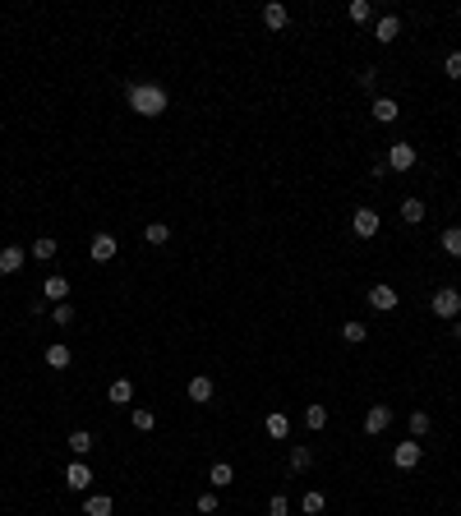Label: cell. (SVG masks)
Segmentation results:
<instances>
[{"instance_id": "cell-1", "label": "cell", "mask_w": 461, "mask_h": 516, "mask_svg": "<svg viewBox=\"0 0 461 516\" xmlns=\"http://www.w3.org/2000/svg\"><path fill=\"white\" fill-rule=\"evenodd\" d=\"M166 102H171V97H166L162 83H130V111H134V116H143V120L162 116Z\"/></svg>"}, {"instance_id": "cell-2", "label": "cell", "mask_w": 461, "mask_h": 516, "mask_svg": "<svg viewBox=\"0 0 461 516\" xmlns=\"http://www.w3.org/2000/svg\"><path fill=\"white\" fill-rule=\"evenodd\" d=\"M429 309H434L439 319H457V314H461V291H457V286H443V291H434Z\"/></svg>"}, {"instance_id": "cell-3", "label": "cell", "mask_w": 461, "mask_h": 516, "mask_svg": "<svg viewBox=\"0 0 461 516\" xmlns=\"http://www.w3.org/2000/svg\"><path fill=\"white\" fill-rule=\"evenodd\" d=\"M420 456H425V442H420V438H406V442H397L392 466H397V470H415Z\"/></svg>"}, {"instance_id": "cell-4", "label": "cell", "mask_w": 461, "mask_h": 516, "mask_svg": "<svg viewBox=\"0 0 461 516\" xmlns=\"http://www.w3.org/2000/svg\"><path fill=\"white\" fill-rule=\"evenodd\" d=\"M364 300H369V309H373V314H392V309L401 305V295H397L392 286H383V281H378V286H369V295H364Z\"/></svg>"}, {"instance_id": "cell-5", "label": "cell", "mask_w": 461, "mask_h": 516, "mask_svg": "<svg viewBox=\"0 0 461 516\" xmlns=\"http://www.w3.org/2000/svg\"><path fill=\"white\" fill-rule=\"evenodd\" d=\"M383 162H387V171H411V166H415V143H406V139L392 143Z\"/></svg>"}, {"instance_id": "cell-6", "label": "cell", "mask_w": 461, "mask_h": 516, "mask_svg": "<svg viewBox=\"0 0 461 516\" xmlns=\"http://www.w3.org/2000/svg\"><path fill=\"white\" fill-rule=\"evenodd\" d=\"M351 231L360 235V240H373V235H378V212H373V208H355Z\"/></svg>"}, {"instance_id": "cell-7", "label": "cell", "mask_w": 461, "mask_h": 516, "mask_svg": "<svg viewBox=\"0 0 461 516\" xmlns=\"http://www.w3.org/2000/svg\"><path fill=\"white\" fill-rule=\"evenodd\" d=\"M23 263H28V253H23L19 244H5V249H0V277H14Z\"/></svg>"}, {"instance_id": "cell-8", "label": "cell", "mask_w": 461, "mask_h": 516, "mask_svg": "<svg viewBox=\"0 0 461 516\" xmlns=\"http://www.w3.org/2000/svg\"><path fill=\"white\" fill-rule=\"evenodd\" d=\"M116 249H121V244H116V235H92L88 258H92V263H111V258H116Z\"/></svg>"}, {"instance_id": "cell-9", "label": "cell", "mask_w": 461, "mask_h": 516, "mask_svg": "<svg viewBox=\"0 0 461 516\" xmlns=\"http://www.w3.org/2000/svg\"><path fill=\"white\" fill-rule=\"evenodd\" d=\"M185 392H189V401H194V406H208V401H212V378H208V374H194Z\"/></svg>"}, {"instance_id": "cell-10", "label": "cell", "mask_w": 461, "mask_h": 516, "mask_svg": "<svg viewBox=\"0 0 461 516\" xmlns=\"http://www.w3.org/2000/svg\"><path fill=\"white\" fill-rule=\"evenodd\" d=\"M392 424V406H369L364 410V433H383Z\"/></svg>"}, {"instance_id": "cell-11", "label": "cell", "mask_w": 461, "mask_h": 516, "mask_svg": "<svg viewBox=\"0 0 461 516\" xmlns=\"http://www.w3.org/2000/svg\"><path fill=\"white\" fill-rule=\"evenodd\" d=\"M263 23L273 28V33H282L286 23H291V10H286L282 0H268V5H263Z\"/></svg>"}, {"instance_id": "cell-12", "label": "cell", "mask_w": 461, "mask_h": 516, "mask_svg": "<svg viewBox=\"0 0 461 516\" xmlns=\"http://www.w3.org/2000/svg\"><path fill=\"white\" fill-rule=\"evenodd\" d=\"M65 484L74 489V494H83V489H92V470H88V461H74L65 470Z\"/></svg>"}, {"instance_id": "cell-13", "label": "cell", "mask_w": 461, "mask_h": 516, "mask_svg": "<svg viewBox=\"0 0 461 516\" xmlns=\"http://www.w3.org/2000/svg\"><path fill=\"white\" fill-rule=\"evenodd\" d=\"M65 295H69V281H65V277H46V286H42V300H46V305H65Z\"/></svg>"}, {"instance_id": "cell-14", "label": "cell", "mask_w": 461, "mask_h": 516, "mask_svg": "<svg viewBox=\"0 0 461 516\" xmlns=\"http://www.w3.org/2000/svg\"><path fill=\"white\" fill-rule=\"evenodd\" d=\"M373 37H378V42H397V37H401V19H397V14H383L378 28H373Z\"/></svg>"}, {"instance_id": "cell-15", "label": "cell", "mask_w": 461, "mask_h": 516, "mask_svg": "<svg viewBox=\"0 0 461 516\" xmlns=\"http://www.w3.org/2000/svg\"><path fill=\"white\" fill-rule=\"evenodd\" d=\"M397 116H401V106H397L392 97H373V120L378 125H392Z\"/></svg>"}, {"instance_id": "cell-16", "label": "cell", "mask_w": 461, "mask_h": 516, "mask_svg": "<svg viewBox=\"0 0 461 516\" xmlns=\"http://www.w3.org/2000/svg\"><path fill=\"white\" fill-rule=\"evenodd\" d=\"M116 512V498L111 494H92L88 503H83V516H111Z\"/></svg>"}, {"instance_id": "cell-17", "label": "cell", "mask_w": 461, "mask_h": 516, "mask_svg": "<svg viewBox=\"0 0 461 516\" xmlns=\"http://www.w3.org/2000/svg\"><path fill=\"white\" fill-rule=\"evenodd\" d=\"M69 452H74V456H78V461H83V456H88V452H92V433H88V428H74V433H69Z\"/></svg>"}, {"instance_id": "cell-18", "label": "cell", "mask_w": 461, "mask_h": 516, "mask_svg": "<svg viewBox=\"0 0 461 516\" xmlns=\"http://www.w3.org/2000/svg\"><path fill=\"white\" fill-rule=\"evenodd\" d=\"M106 396L116 401V406H130V401H134V383H130V378H116V383L106 387Z\"/></svg>"}, {"instance_id": "cell-19", "label": "cell", "mask_w": 461, "mask_h": 516, "mask_svg": "<svg viewBox=\"0 0 461 516\" xmlns=\"http://www.w3.org/2000/svg\"><path fill=\"white\" fill-rule=\"evenodd\" d=\"M439 244H443V253H448V258H461V226H448V231L439 235Z\"/></svg>"}, {"instance_id": "cell-20", "label": "cell", "mask_w": 461, "mask_h": 516, "mask_svg": "<svg viewBox=\"0 0 461 516\" xmlns=\"http://www.w3.org/2000/svg\"><path fill=\"white\" fill-rule=\"evenodd\" d=\"M230 480H235V470H230L226 461H217V466L208 470V484H212V489H230Z\"/></svg>"}, {"instance_id": "cell-21", "label": "cell", "mask_w": 461, "mask_h": 516, "mask_svg": "<svg viewBox=\"0 0 461 516\" xmlns=\"http://www.w3.org/2000/svg\"><path fill=\"white\" fill-rule=\"evenodd\" d=\"M143 240H148V244H166V240H171V226H166V221H148V226H143Z\"/></svg>"}, {"instance_id": "cell-22", "label": "cell", "mask_w": 461, "mask_h": 516, "mask_svg": "<svg viewBox=\"0 0 461 516\" xmlns=\"http://www.w3.org/2000/svg\"><path fill=\"white\" fill-rule=\"evenodd\" d=\"M69 360H74V355H69V346H60V341H55V346H46V364H51V369H69Z\"/></svg>"}, {"instance_id": "cell-23", "label": "cell", "mask_w": 461, "mask_h": 516, "mask_svg": "<svg viewBox=\"0 0 461 516\" xmlns=\"http://www.w3.org/2000/svg\"><path fill=\"white\" fill-rule=\"evenodd\" d=\"M364 337H369V328H364V323H341V341H346V346H360Z\"/></svg>"}, {"instance_id": "cell-24", "label": "cell", "mask_w": 461, "mask_h": 516, "mask_svg": "<svg viewBox=\"0 0 461 516\" xmlns=\"http://www.w3.org/2000/svg\"><path fill=\"white\" fill-rule=\"evenodd\" d=\"M429 428H434V419H429V410H411V438H425Z\"/></svg>"}, {"instance_id": "cell-25", "label": "cell", "mask_w": 461, "mask_h": 516, "mask_svg": "<svg viewBox=\"0 0 461 516\" xmlns=\"http://www.w3.org/2000/svg\"><path fill=\"white\" fill-rule=\"evenodd\" d=\"M401 221L420 226V221H425V203H420V198H406V203H401Z\"/></svg>"}, {"instance_id": "cell-26", "label": "cell", "mask_w": 461, "mask_h": 516, "mask_svg": "<svg viewBox=\"0 0 461 516\" xmlns=\"http://www.w3.org/2000/svg\"><path fill=\"white\" fill-rule=\"evenodd\" d=\"M305 424L319 433V428H328V406H305Z\"/></svg>"}, {"instance_id": "cell-27", "label": "cell", "mask_w": 461, "mask_h": 516, "mask_svg": "<svg viewBox=\"0 0 461 516\" xmlns=\"http://www.w3.org/2000/svg\"><path fill=\"white\" fill-rule=\"evenodd\" d=\"M268 433H273V438H286V433H291V419H286L282 410H273V415H268Z\"/></svg>"}, {"instance_id": "cell-28", "label": "cell", "mask_w": 461, "mask_h": 516, "mask_svg": "<svg viewBox=\"0 0 461 516\" xmlns=\"http://www.w3.org/2000/svg\"><path fill=\"white\" fill-rule=\"evenodd\" d=\"M309 466H314V452L296 442V447H291V470H309Z\"/></svg>"}, {"instance_id": "cell-29", "label": "cell", "mask_w": 461, "mask_h": 516, "mask_svg": "<svg viewBox=\"0 0 461 516\" xmlns=\"http://www.w3.org/2000/svg\"><path fill=\"white\" fill-rule=\"evenodd\" d=\"M346 14H351L355 23H369L373 19V5H369V0H351V10H346Z\"/></svg>"}, {"instance_id": "cell-30", "label": "cell", "mask_w": 461, "mask_h": 516, "mask_svg": "<svg viewBox=\"0 0 461 516\" xmlns=\"http://www.w3.org/2000/svg\"><path fill=\"white\" fill-rule=\"evenodd\" d=\"M33 258H42V263H46V258H55V240H51V235L33 240Z\"/></svg>"}, {"instance_id": "cell-31", "label": "cell", "mask_w": 461, "mask_h": 516, "mask_svg": "<svg viewBox=\"0 0 461 516\" xmlns=\"http://www.w3.org/2000/svg\"><path fill=\"white\" fill-rule=\"evenodd\" d=\"M286 512H291V498H286V494H273V498H268V516H286Z\"/></svg>"}, {"instance_id": "cell-32", "label": "cell", "mask_w": 461, "mask_h": 516, "mask_svg": "<svg viewBox=\"0 0 461 516\" xmlns=\"http://www.w3.org/2000/svg\"><path fill=\"white\" fill-rule=\"evenodd\" d=\"M323 507H328V503H323V494H305V503H300V512H305V516H319Z\"/></svg>"}, {"instance_id": "cell-33", "label": "cell", "mask_w": 461, "mask_h": 516, "mask_svg": "<svg viewBox=\"0 0 461 516\" xmlns=\"http://www.w3.org/2000/svg\"><path fill=\"white\" fill-rule=\"evenodd\" d=\"M51 319H55V328H69V323H74V305H55Z\"/></svg>"}, {"instance_id": "cell-34", "label": "cell", "mask_w": 461, "mask_h": 516, "mask_svg": "<svg viewBox=\"0 0 461 516\" xmlns=\"http://www.w3.org/2000/svg\"><path fill=\"white\" fill-rule=\"evenodd\" d=\"M134 428H139V433L157 428V415H153V410H134Z\"/></svg>"}, {"instance_id": "cell-35", "label": "cell", "mask_w": 461, "mask_h": 516, "mask_svg": "<svg viewBox=\"0 0 461 516\" xmlns=\"http://www.w3.org/2000/svg\"><path fill=\"white\" fill-rule=\"evenodd\" d=\"M194 507H198L203 516H212V512H217V494H198V498H194Z\"/></svg>"}, {"instance_id": "cell-36", "label": "cell", "mask_w": 461, "mask_h": 516, "mask_svg": "<svg viewBox=\"0 0 461 516\" xmlns=\"http://www.w3.org/2000/svg\"><path fill=\"white\" fill-rule=\"evenodd\" d=\"M443 74H448V78H461V51H452L448 60H443Z\"/></svg>"}, {"instance_id": "cell-37", "label": "cell", "mask_w": 461, "mask_h": 516, "mask_svg": "<svg viewBox=\"0 0 461 516\" xmlns=\"http://www.w3.org/2000/svg\"><path fill=\"white\" fill-rule=\"evenodd\" d=\"M452 332H457V341H461V323H457V328H452Z\"/></svg>"}]
</instances>
